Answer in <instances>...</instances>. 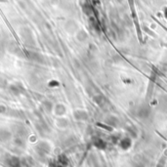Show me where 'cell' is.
Wrapping results in <instances>:
<instances>
[{"mask_svg": "<svg viewBox=\"0 0 167 167\" xmlns=\"http://www.w3.org/2000/svg\"><path fill=\"white\" fill-rule=\"evenodd\" d=\"M8 164L10 165L11 167H20L21 161H20V159L18 158V157L12 156V157H10V158H9Z\"/></svg>", "mask_w": 167, "mask_h": 167, "instance_id": "cell-1", "label": "cell"}]
</instances>
